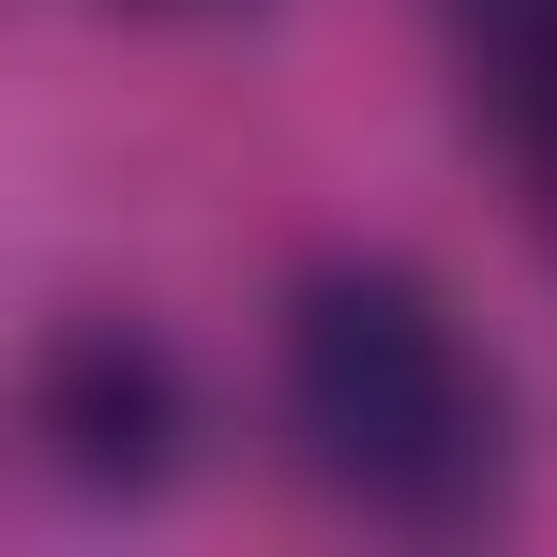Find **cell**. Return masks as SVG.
Returning <instances> with one entry per match:
<instances>
[{
	"instance_id": "2",
	"label": "cell",
	"mask_w": 557,
	"mask_h": 557,
	"mask_svg": "<svg viewBox=\"0 0 557 557\" xmlns=\"http://www.w3.org/2000/svg\"><path fill=\"white\" fill-rule=\"evenodd\" d=\"M30 437H46V467H61L76 497H151V482L182 467V376H166V347L121 332V317L61 332V347L30 362Z\"/></svg>"
},
{
	"instance_id": "3",
	"label": "cell",
	"mask_w": 557,
	"mask_h": 557,
	"mask_svg": "<svg viewBox=\"0 0 557 557\" xmlns=\"http://www.w3.org/2000/svg\"><path fill=\"white\" fill-rule=\"evenodd\" d=\"M453 61L482 91V121L528 166H557V0H453Z\"/></svg>"
},
{
	"instance_id": "4",
	"label": "cell",
	"mask_w": 557,
	"mask_h": 557,
	"mask_svg": "<svg viewBox=\"0 0 557 557\" xmlns=\"http://www.w3.org/2000/svg\"><path fill=\"white\" fill-rule=\"evenodd\" d=\"M136 15H196V0H136Z\"/></svg>"
},
{
	"instance_id": "1",
	"label": "cell",
	"mask_w": 557,
	"mask_h": 557,
	"mask_svg": "<svg viewBox=\"0 0 557 557\" xmlns=\"http://www.w3.org/2000/svg\"><path fill=\"white\" fill-rule=\"evenodd\" d=\"M272 392H286L301 467L376 528L437 543V528H482L512 497V392L482 362V332L392 257H332L286 286Z\"/></svg>"
}]
</instances>
